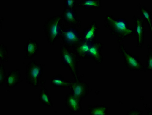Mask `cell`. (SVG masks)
Segmentation results:
<instances>
[{
	"mask_svg": "<svg viewBox=\"0 0 152 115\" xmlns=\"http://www.w3.org/2000/svg\"><path fill=\"white\" fill-rule=\"evenodd\" d=\"M104 27L109 29L110 35L116 37L117 42L122 43L126 37L134 35V29L131 27L125 17L115 18L111 15L106 16L104 20Z\"/></svg>",
	"mask_w": 152,
	"mask_h": 115,
	"instance_id": "1",
	"label": "cell"
},
{
	"mask_svg": "<svg viewBox=\"0 0 152 115\" xmlns=\"http://www.w3.org/2000/svg\"><path fill=\"white\" fill-rule=\"evenodd\" d=\"M62 22V16L60 15L49 17L44 24L43 29L45 37L51 46L61 38Z\"/></svg>",
	"mask_w": 152,
	"mask_h": 115,
	"instance_id": "2",
	"label": "cell"
},
{
	"mask_svg": "<svg viewBox=\"0 0 152 115\" xmlns=\"http://www.w3.org/2000/svg\"><path fill=\"white\" fill-rule=\"evenodd\" d=\"M60 51L62 65L68 68L74 79L79 78L78 65L80 60L73 50L64 46L61 43Z\"/></svg>",
	"mask_w": 152,
	"mask_h": 115,
	"instance_id": "3",
	"label": "cell"
},
{
	"mask_svg": "<svg viewBox=\"0 0 152 115\" xmlns=\"http://www.w3.org/2000/svg\"><path fill=\"white\" fill-rule=\"evenodd\" d=\"M61 38L64 46L73 49L82 41V32L75 27H66L63 24Z\"/></svg>",
	"mask_w": 152,
	"mask_h": 115,
	"instance_id": "4",
	"label": "cell"
},
{
	"mask_svg": "<svg viewBox=\"0 0 152 115\" xmlns=\"http://www.w3.org/2000/svg\"><path fill=\"white\" fill-rule=\"evenodd\" d=\"M45 65L37 63L35 61H30L26 65L25 81L28 85L37 87L39 85L40 80L44 73Z\"/></svg>",
	"mask_w": 152,
	"mask_h": 115,
	"instance_id": "5",
	"label": "cell"
},
{
	"mask_svg": "<svg viewBox=\"0 0 152 115\" xmlns=\"http://www.w3.org/2000/svg\"><path fill=\"white\" fill-rule=\"evenodd\" d=\"M118 52L122 54L123 58L124 60L125 66L129 70L145 72V66L140 60L139 57L137 55H133L128 52L124 44H119Z\"/></svg>",
	"mask_w": 152,
	"mask_h": 115,
	"instance_id": "6",
	"label": "cell"
},
{
	"mask_svg": "<svg viewBox=\"0 0 152 115\" xmlns=\"http://www.w3.org/2000/svg\"><path fill=\"white\" fill-rule=\"evenodd\" d=\"M68 88L70 90V93L82 101L87 97L90 92L89 84L83 82L80 77L70 80V85Z\"/></svg>",
	"mask_w": 152,
	"mask_h": 115,
	"instance_id": "7",
	"label": "cell"
},
{
	"mask_svg": "<svg viewBox=\"0 0 152 115\" xmlns=\"http://www.w3.org/2000/svg\"><path fill=\"white\" fill-rule=\"evenodd\" d=\"M61 15L65 26H74L78 29L82 28V22L78 19L76 10L64 9Z\"/></svg>",
	"mask_w": 152,
	"mask_h": 115,
	"instance_id": "8",
	"label": "cell"
},
{
	"mask_svg": "<svg viewBox=\"0 0 152 115\" xmlns=\"http://www.w3.org/2000/svg\"><path fill=\"white\" fill-rule=\"evenodd\" d=\"M134 20V35L137 38V47L138 49H142L144 45L145 33L146 31L145 26V22L142 18L135 15L133 17Z\"/></svg>",
	"mask_w": 152,
	"mask_h": 115,
	"instance_id": "9",
	"label": "cell"
},
{
	"mask_svg": "<svg viewBox=\"0 0 152 115\" xmlns=\"http://www.w3.org/2000/svg\"><path fill=\"white\" fill-rule=\"evenodd\" d=\"M82 101L77 98L71 93L65 96V106L69 110V114L80 113L83 111Z\"/></svg>",
	"mask_w": 152,
	"mask_h": 115,
	"instance_id": "10",
	"label": "cell"
},
{
	"mask_svg": "<svg viewBox=\"0 0 152 115\" xmlns=\"http://www.w3.org/2000/svg\"><path fill=\"white\" fill-rule=\"evenodd\" d=\"M100 28L96 21H93L88 27L83 29L82 32V41L94 43L96 42L98 30Z\"/></svg>",
	"mask_w": 152,
	"mask_h": 115,
	"instance_id": "11",
	"label": "cell"
},
{
	"mask_svg": "<svg viewBox=\"0 0 152 115\" xmlns=\"http://www.w3.org/2000/svg\"><path fill=\"white\" fill-rule=\"evenodd\" d=\"M103 44L101 42L94 43L91 45L86 59L92 60L97 65L102 63L103 57L101 51L103 48Z\"/></svg>",
	"mask_w": 152,
	"mask_h": 115,
	"instance_id": "12",
	"label": "cell"
},
{
	"mask_svg": "<svg viewBox=\"0 0 152 115\" xmlns=\"http://www.w3.org/2000/svg\"><path fill=\"white\" fill-rule=\"evenodd\" d=\"M46 80H40L39 83L41 85V89L40 90L38 99L42 105L49 108H53V104L51 97L48 91L45 87Z\"/></svg>",
	"mask_w": 152,
	"mask_h": 115,
	"instance_id": "13",
	"label": "cell"
},
{
	"mask_svg": "<svg viewBox=\"0 0 152 115\" xmlns=\"http://www.w3.org/2000/svg\"><path fill=\"white\" fill-rule=\"evenodd\" d=\"M22 82V74L19 69H14L9 72L6 82L7 87L12 89Z\"/></svg>",
	"mask_w": 152,
	"mask_h": 115,
	"instance_id": "14",
	"label": "cell"
},
{
	"mask_svg": "<svg viewBox=\"0 0 152 115\" xmlns=\"http://www.w3.org/2000/svg\"><path fill=\"white\" fill-rule=\"evenodd\" d=\"M39 45L37 41L31 38H28L26 45L24 46V51L26 52L25 58L26 59H32L39 50Z\"/></svg>",
	"mask_w": 152,
	"mask_h": 115,
	"instance_id": "15",
	"label": "cell"
},
{
	"mask_svg": "<svg viewBox=\"0 0 152 115\" xmlns=\"http://www.w3.org/2000/svg\"><path fill=\"white\" fill-rule=\"evenodd\" d=\"M92 44V43L90 42L82 41L73 48V51L80 60L82 58L86 59V56Z\"/></svg>",
	"mask_w": 152,
	"mask_h": 115,
	"instance_id": "16",
	"label": "cell"
},
{
	"mask_svg": "<svg viewBox=\"0 0 152 115\" xmlns=\"http://www.w3.org/2000/svg\"><path fill=\"white\" fill-rule=\"evenodd\" d=\"M76 7H82L85 10L101 9L102 7V1L101 0H82L77 2Z\"/></svg>",
	"mask_w": 152,
	"mask_h": 115,
	"instance_id": "17",
	"label": "cell"
},
{
	"mask_svg": "<svg viewBox=\"0 0 152 115\" xmlns=\"http://www.w3.org/2000/svg\"><path fill=\"white\" fill-rule=\"evenodd\" d=\"M138 11L140 13V16L141 18L146 22L147 25L148 27L150 33L152 32V13L146 8L145 6H141L139 3L138 4Z\"/></svg>",
	"mask_w": 152,
	"mask_h": 115,
	"instance_id": "18",
	"label": "cell"
},
{
	"mask_svg": "<svg viewBox=\"0 0 152 115\" xmlns=\"http://www.w3.org/2000/svg\"><path fill=\"white\" fill-rule=\"evenodd\" d=\"M110 107L104 105H89L88 111L91 115H107Z\"/></svg>",
	"mask_w": 152,
	"mask_h": 115,
	"instance_id": "19",
	"label": "cell"
},
{
	"mask_svg": "<svg viewBox=\"0 0 152 115\" xmlns=\"http://www.w3.org/2000/svg\"><path fill=\"white\" fill-rule=\"evenodd\" d=\"M51 85L53 87H60L63 88H68L70 85V80H65L62 75L58 74L52 77Z\"/></svg>",
	"mask_w": 152,
	"mask_h": 115,
	"instance_id": "20",
	"label": "cell"
},
{
	"mask_svg": "<svg viewBox=\"0 0 152 115\" xmlns=\"http://www.w3.org/2000/svg\"><path fill=\"white\" fill-rule=\"evenodd\" d=\"M0 58L1 63L8 62L9 58L8 49L4 44L2 43H0Z\"/></svg>",
	"mask_w": 152,
	"mask_h": 115,
	"instance_id": "21",
	"label": "cell"
},
{
	"mask_svg": "<svg viewBox=\"0 0 152 115\" xmlns=\"http://www.w3.org/2000/svg\"><path fill=\"white\" fill-rule=\"evenodd\" d=\"M147 58L146 66L145 67V72L148 71H152V47L151 45L148 44L147 45Z\"/></svg>",
	"mask_w": 152,
	"mask_h": 115,
	"instance_id": "22",
	"label": "cell"
},
{
	"mask_svg": "<svg viewBox=\"0 0 152 115\" xmlns=\"http://www.w3.org/2000/svg\"><path fill=\"white\" fill-rule=\"evenodd\" d=\"M63 2L64 9L76 10V7L77 3V1L74 0H64Z\"/></svg>",
	"mask_w": 152,
	"mask_h": 115,
	"instance_id": "23",
	"label": "cell"
},
{
	"mask_svg": "<svg viewBox=\"0 0 152 115\" xmlns=\"http://www.w3.org/2000/svg\"><path fill=\"white\" fill-rule=\"evenodd\" d=\"M1 70H0V75H1V85L3 86L4 84L6 82L7 77V74L5 65L4 64H0Z\"/></svg>",
	"mask_w": 152,
	"mask_h": 115,
	"instance_id": "24",
	"label": "cell"
},
{
	"mask_svg": "<svg viewBox=\"0 0 152 115\" xmlns=\"http://www.w3.org/2000/svg\"><path fill=\"white\" fill-rule=\"evenodd\" d=\"M143 111L139 110L136 109H131L130 110L127 111V115H142L143 113Z\"/></svg>",
	"mask_w": 152,
	"mask_h": 115,
	"instance_id": "25",
	"label": "cell"
}]
</instances>
